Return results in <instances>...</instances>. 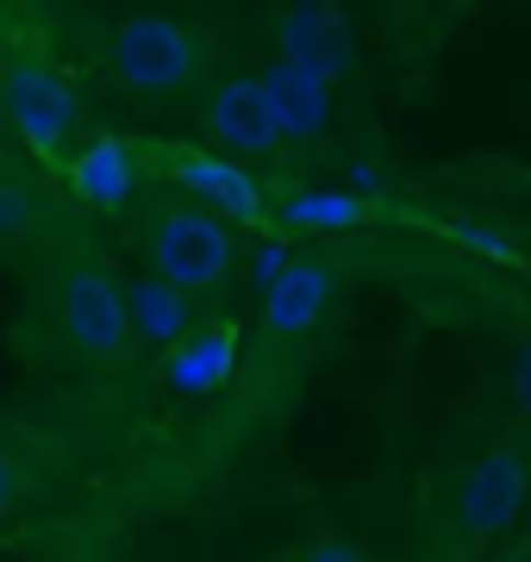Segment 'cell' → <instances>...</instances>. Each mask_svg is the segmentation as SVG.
Masks as SVG:
<instances>
[{"label":"cell","instance_id":"15","mask_svg":"<svg viewBox=\"0 0 531 562\" xmlns=\"http://www.w3.org/2000/svg\"><path fill=\"white\" fill-rule=\"evenodd\" d=\"M38 232H50V201H44L38 181L7 176L0 181V250H20Z\"/></svg>","mask_w":531,"mask_h":562},{"label":"cell","instance_id":"4","mask_svg":"<svg viewBox=\"0 0 531 562\" xmlns=\"http://www.w3.org/2000/svg\"><path fill=\"white\" fill-rule=\"evenodd\" d=\"M57 325H63V338H69V350H82L94 362H113L132 350L125 281L94 250H69L57 262Z\"/></svg>","mask_w":531,"mask_h":562},{"label":"cell","instance_id":"9","mask_svg":"<svg viewBox=\"0 0 531 562\" xmlns=\"http://www.w3.org/2000/svg\"><path fill=\"white\" fill-rule=\"evenodd\" d=\"M63 181H69V194L88 206V213H125V206L138 201V150L125 138H113V132H94V138H82L76 150H69V162H63Z\"/></svg>","mask_w":531,"mask_h":562},{"label":"cell","instance_id":"1","mask_svg":"<svg viewBox=\"0 0 531 562\" xmlns=\"http://www.w3.org/2000/svg\"><path fill=\"white\" fill-rule=\"evenodd\" d=\"M213 44L194 32L176 13H125L113 25V44H106V63H113V81L138 101H176L201 81Z\"/></svg>","mask_w":531,"mask_h":562},{"label":"cell","instance_id":"3","mask_svg":"<svg viewBox=\"0 0 531 562\" xmlns=\"http://www.w3.org/2000/svg\"><path fill=\"white\" fill-rule=\"evenodd\" d=\"M144 257H150V276L194 301V294L225 288L231 262H238V238H231V225L201 213L194 201H169L144 225Z\"/></svg>","mask_w":531,"mask_h":562},{"label":"cell","instance_id":"5","mask_svg":"<svg viewBox=\"0 0 531 562\" xmlns=\"http://www.w3.org/2000/svg\"><path fill=\"white\" fill-rule=\"evenodd\" d=\"M163 169L201 213H213V220H225V225H250V232H263V238H282L263 181H250L245 162L219 157V150H201V144H176V150H163Z\"/></svg>","mask_w":531,"mask_h":562},{"label":"cell","instance_id":"16","mask_svg":"<svg viewBox=\"0 0 531 562\" xmlns=\"http://www.w3.org/2000/svg\"><path fill=\"white\" fill-rule=\"evenodd\" d=\"M287 262H294V250H287V238H263L257 250H250V276L263 281V294L275 288V281L287 276Z\"/></svg>","mask_w":531,"mask_h":562},{"label":"cell","instance_id":"21","mask_svg":"<svg viewBox=\"0 0 531 562\" xmlns=\"http://www.w3.org/2000/svg\"><path fill=\"white\" fill-rule=\"evenodd\" d=\"M526 543H531V513H526Z\"/></svg>","mask_w":531,"mask_h":562},{"label":"cell","instance_id":"18","mask_svg":"<svg viewBox=\"0 0 531 562\" xmlns=\"http://www.w3.org/2000/svg\"><path fill=\"white\" fill-rule=\"evenodd\" d=\"M512 401H519V413L531 419V338L512 344Z\"/></svg>","mask_w":531,"mask_h":562},{"label":"cell","instance_id":"12","mask_svg":"<svg viewBox=\"0 0 531 562\" xmlns=\"http://www.w3.org/2000/svg\"><path fill=\"white\" fill-rule=\"evenodd\" d=\"M331 294H338V269L326 257H294L287 276L263 294V331L269 338H307L313 325L326 319Z\"/></svg>","mask_w":531,"mask_h":562},{"label":"cell","instance_id":"6","mask_svg":"<svg viewBox=\"0 0 531 562\" xmlns=\"http://www.w3.org/2000/svg\"><path fill=\"white\" fill-rule=\"evenodd\" d=\"M531 501V457L519 443H488L482 457L456 475V501H450V519L463 538H500L519 525Z\"/></svg>","mask_w":531,"mask_h":562},{"label":"cell","instance_id":"8","mask_svg":"<svg viewBox=\"0 0 531 562\" xmlns=\"http://www.w3.org/2000/svg\"><path fill=\"white\" fill-rule=\"evenodd\" d=\"M275 57L307 63L319 76L344 81L357 69V25L326 7V0H301V7H282L275 13Z\"/></svg>","mask_w":531,"mask_h":562},{"label":"cell","instance_id":"2","mask_svg":"<svg viewBox=\"0 0 531 562\" xmlns=\"http://www.w3.org/2000/svg\"><path fill=\"white\" fill-rule=\"evenodd\" d=\"M0 120L20 132V144L38 162H69L82 132V94L44 50L20 44L0 57Z\"/></svg>","mask_w":531,"mask_h":562},{"label":"cell","instance_id":"10","mask_svg":"<svg viewBox=\"0 0 531 562\" xmlns=\"http://www.w3.org/2000/svg\"><path fill=\"white\" fill-rule=\"evenodd\" d=\"M238 350H245V325L238 319H206L194 325L176 350H163V382L188 401H213L231 375H238Z\"/></svg>","mask_w":531,"mask_h":562},{"label":"cell","instance_id":"19","mask_svg":"<svg viewBox=\"0 0 531 562\" xmlns=\"http://www.w3.org/2000/svg\"><path fill=\"white\" fill-rule=\"evenodd\" d=\"M20 494H25V469L13 457H0V513H13V506H20Z\"/></svg>","mask_w":531,"mask_h":562},{"label":"cell","instance_id":"13","mask_svg":"<svg viewBox=\"0 0 531 562\" xmlns=\"http://www.w3.org/2000/svg\"><path fill=\"white\" fill-rule=\"evenodd\" d=\"M125 319H132V344L176 350L194 331V306H188L182 288H169L157 276H138V281H125Z\"/></svg>","mask_w":531,"mask_h":562},{"label":"cell","instance_id":"7","mask_svg":"<svg viewBox=\"0 0 531 562\" xmlns=\"http://www.w3.org/2000/svg\"><path fill=\"white\" fill-rule=\"evenodd\" d=\"M201 120H206L213 150H219V157H231V162H263V157H275V150L287 144L282 113H275V101H269L263 76H250V69L213 81Z\"/></svg>","mask_w":531,"mask_h":562},{"label":"cell","instance_id":"20","mask_svg":"<svg viewBox=\"0 0 531 562\" xmlns=\"http://www.w3.org/2000/svg\"><path fill=\"white\" fill-rule=\"evenodd\" d=\"M7 176H13V169H7V157H0V181H7Z\"/></svg>","mask_w":531,"mask_h":562},{"label":"cell","instance_id":"11","mask_svg":"<svg viewBox=\"0 0 531 562\" xmlns=\"http://www.w3.org/2000/svg\"><path fill=\"white\" fill-rule=\"evenodd\" d=\"M257 76H263L269 101H275V113H282L287 144H319L326 138L331 106H338V81L319 76V69H307V63H287V57H269Z\"/></svg>","mask_w":531,"mask_h":562},{"label":"cell","instance_id":"14","mask_svg":"<svg viewBox=\"0 0 531 562\" xmlns=\"http://www.w3.org/2000/svg\"><path fill=\"white\" fill-rule=\"evenodd\" d=\"M382 206L363 201V194H350V188H301V194H287L275 206V232H363L375 225Z\"/></svg>","mask_w":531,"mask_h":562},{"label":"cell","instance_id":"17","mask_svg":"<svg viewBox=\"0 0 531 562\" xmlns=\"http://www.w3.org/2000/svg\"><path fill=\"white\" fill-rule=\"evenodd\" d=\"M294 562H375V557H369L363 543H350V538H338V531H326V538H313Z\"/></svg>","mask_w":531,"mask_h":562}]
</instances>
